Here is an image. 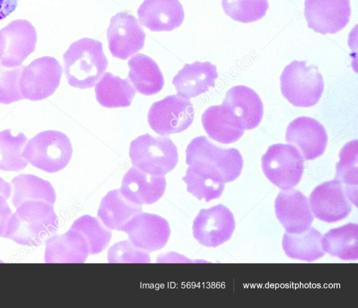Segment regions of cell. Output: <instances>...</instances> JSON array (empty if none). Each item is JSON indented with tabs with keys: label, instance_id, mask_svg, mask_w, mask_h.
Here are the masks:
<instances>
[{
	"label": "cell",
	"instance_id": "obj_27",
	"mask_svg": "<svg viewBox=\"0 0 358 308\" xmlns=\"http://www.w3.org/2000/svg\"><path fill=\"white\" fill-rule=\"evenodd\" d=\"M94 91L98 103L108 108L129 106L136 94L129 79H122L109 72L103 74Z\"/></svg>",
	"mask_w": 358,
	"mask_h": 308
},
{
	"label": "cell",
	"instance_id": "obj_18",
	"mask_svg": "<svg viewBox=\"0 0 358 308\" xmlns=\"http://www.w3.org/2000/svg\"><path fill=\"white\" fill-rule=\"evenodd\" d=\"M166 186L164 176L150 175L133 166L124 175L120 191L135 204L151 205L162 198Z\"/></svg>",
	"mask_w": 358,
	"mask_h": 308
},
{
	"label": "cell",
	"instance_id": "obj_10",
	"mask_svg": "<svg viewBox=\"0 0 358 308\" xmlns=\"http://www.w3.org/2000/svg\"><path fill=\"white\" fill-rule=\"evenodd\" d=\"M37 34L32 24L24 19L15 20L0 29V62L6 67L22 65L35 50Z\"/></svg>",
	"mask_w": 358,
	"mask_h": 308
},
{
	"label": "cell",
	"instance_id": "obj_35",
	"mask_svg": "<svg viewBox=\"0 0 358 308\" xmlns=\"http://www.w3.org/2000/svg\"><path fill=\"white\" fill-rule=\"evenodd\" d=\"M23 67H6L0 64V103L10 104L24 99L20 87Z\"/></svg>",
	"mask_w": 358,
	"mask_h": 308
},
{
	"label": "cell",
	"instance_id": "obj_34",
	"mask_svg": "<svg viewBox=\"0 0 358 308\" xmlns=\"http://www.w3.org/2000/svg\"><path fill=\"white\" fill-rule=\"evenodd\" d=\"M222 6L226 15L242 23L262 19L268 8L267 0H222Z\"/></svg>",
	"mask_w": 358,
	"mask_h": 308
},
{
	"label": "cell",
	"instance_id": "obj_16",
	"mask_svg": "<svg viewBox=\"0 0 358 308\" xmlns=\"http://www.w3.org/2000/svg\"><path fill=\"white\" fill-rule=\"evenodd\" d=\"M285 139L294 145L306 160L320 156L328 142L324 127L309 117H299L291 122L287 128Z\"/></svg>",
	"mask_w": 358,
	"mask_h": 308
},
{
	"label": "cell",
	"instance_id": "obj_11",
	"mask_svg": "<svg viewBox=\"0 0 358 308\" xmlns=\"http://www.w3.org/2000/svg\"><path fill=\"white\" fill-rule=\"evenodd\" d=\"M235 229L232 212L219 204L201 209L193 221L194 237L207 247H216L229 240Z\"/></svg>",
	"mask_w": 358,
	"mask_h": 308
},
{
	"label": "cell",
	"instance_id": "obj_15",
	"mask_svg": "<svg viewBox=\"0 0 358 308\" xmlns=\"http://www.w3.org/2000/svg\"><path fill=\"white\" fill-rule=\"evenodd\" d=\"M121 231L128 235L134 246L147 252L162 249L171 235L169 223L164 218L143 212L135 215Z\"/></svg>",
	"mask_w": 358,
	"mask_h": 308
},
{
	"label": "cell",
	"instance_id": "obj_23",
	"mask_svg": "<svg viewBox=\"0 0 358 308\" xmlns=\"http://www.w3.org/2000/svg\"><path fill=\"white\" fill-rule=\"evenodd\" d=\"M201 123L208 135L222 144L235 142L244 133L238 120L223 103L208 107L201 116Z\"/></svg>",
	"mask_w": 358,
	"mask_h": 308
},
{
	"label": "cell",
	"instance_id": "obj_9",
	"mask_svg": "<svg viewBox=\"0 0 358 308\" xmlns=\"http://www.w3.org/2000/svg\"><path fill=\"white\" fill-rule=\"evenodd\" d=\"M62 74V66L55 57L34 59L21 73L20 87L24 98L36 101L50 96L59 87Z\"/></svg>",
	"mask_w": 358,
	"mask_h": 308
},
{
	"label": "cell",
	"instance_id": "obj_21",
	"mask_svg": "<svg viewBox=\"0 0 358 308\" xmlns=\"http://www.w3.org/2000/svg\"><path fill=\"white\" fill-rule=\"evenodd\" d=\"M240 122L243 130L257 127L262 121L264 106L259 96L244 85L231 87L222 103Z\"/></svg>",
	"mask_w": 358,
	"mask_h": 308
},
{
	"label": "cell",
	"instance_id": "obj_5",
	"mask_svg": "<svg viewBox=\"0 0 358 308\" xmlns=\"http://www.w3.org/2000/svg\"><path fill=\"white\" fill-rule=\"evenodd\" d=\"M129 154L134 167L153 175H165L178 161L177 147L169 137H154L149 133L132 140Z\"/></svg>",
	"mask_w": 358,
	"mask_h": 308
},
{
	"label": "cell",
	"instance_id": "obj_28",
	"mask_svg": "<svg viewBox=\"0 0 358 308\" xmlns=\"http://www.w3.org/2000/svg\"><path fill=\"white\" fill-rule=\"evenodd\" d=\"M322 235L314 228L298 234H284L282 241L285 254L292 258L313 262L322 257Z\"/></svg>",
	"mask_w": 358,
	"mask_h": 308
},
{
	"label": "cell",
	"instance_id": "obj_26",
	"mask_svg": "<svg viewBox=\"0 0 358 308\" xmlns=\"http://www.w3.org/2000/svg\"><path fill=\"white\" fill-rule=\"evenodd\" d=\"M12 203L17 207L27 201H42L54 205L55 191L50 182L31 174H20L10 182Z\"/></svg>",
	"mask_w": 358,
	"mask_h": 308
},
{
	"label": "cell",
	"instance_id": "obj_20",
	"mask_svg": "<svg viewBox=\"0 0 358 308\" xmlns=\"http://www.w3.org/2000/svg\"><path fill=\"white\" fill-rule=\"evenodd\" d=\"M217 78L216 66L209 61H196L185 64L175 75L172 83L179 96L189 99L213 87Z\"/></svg>",
	"mask_w": 358,
	"mask_h": 308
},
{
	"label": "cell",
	"instance_id": "obj_3",
	"mask_svg": "<svg viewBox=\"0 0 358 308\" xmlns=\"http://www.w3.org/2000/svg\"><path fill=\"white\" fill-rule=\"evenodd\" d=\"M283 96L293 105L308 108L320 101L324 91V80L318 68L306 61H293L280 75Z\"/></svg>",
	"mask_w": 358,
	"mask_h": 308
},
{
	"label": "cell",
	"instance_id": "obj_24",
	"mask_svg": "<svg viewBox=\"0 0 358 308\" xmlns=\"http://www.w3.org/2000/svg\"><path fill=\"white\" fill-rule=\"evenodd\" d=\"M141 212V205L129 200L120 189H114L102 198L97 215L106 227L121 231L135 215Z\"/></svg>",
	"mask_w": 358,
	"mask_h": 308
},
{
	"label": "cell",
	"instance_id": "obj_33",
	"mask_svg": "<svg viewBox=\"0 0 358 308\" xmlns=\"http://www.w3.org/2000/svg\"><path fill=\"white\" fill-rule=\"evenodd\" d=\"M71 228L80 232L86 240L90 254L101 252L108 245L112 232L102 221L90 215H83L72 223Z\"/></svg>",
	"mask_w": 358,
	"mask_h": 308
},
{
	"label": "cell",
	"instance_id": "obj_8",
	"mask_svg": "<svg viewBox=\"0 0 358 308\" xmlns=\"http://www.w3.org/2000/svg\"><path fill=\"white\" fill-rule=\"evenodd\" d=\"M194 109L189 99L169 95L152 104L148 115L150 128L160 135L180 133L193 122Z\"/></svg>",
	"mask_w": 358,
	"mask_h": 308
},
{
	"label": "cell",
	"instance_id": "obj_17",
	"mask_svg": "<svg viewBox=\"0 0 358 308\" xmlns=\"http://www.w3.org/2000/svg\"><path fill=\"white\" fill-rule=\"evenodd\" d=\"M275 212L278 221L290 234L306 231L314 219L308 198L300 191L292 189L278 194Z\"/></svg>",
	"mask_w": 358,
	"mask_h": 308
},
{
	"label": "cell",
	"instance_id": "obj_29",
	"mask_svg": "<svg viewBox=\"0 0 358 308\" xmlns=\"http://www.w3.org/2000/svg\"><path fill=\"white\" fill-rule=\"evenodd\" d=\"M324 252L343 261L358 258V225L349 223L327 232L322 238Z\"/></svg>",
	"mask_w": 358,
	"mask_h": 308
},
{
	"label": "cell",
	"instance_id": "obj_4",
	"mask_svg": "<svg viewBox=\"0 0 358 308\" xmlns=\"http://www.w3.org/2000/svg\"><path fill=\"white\" fill-rule=\"evenodd\" d=\"M73 154L67 135L59 131H41L26 143L22 156L34 167L49 173L59 172L69 163Z\"/></svg>",
	"mask_w": 358,
	"mask_h": 308
},
{
	"label": "cell",
	"instance_id": "obj_12",
	"mask_svg": "<svg viewBox=\"0 0 358 308\" xmlns=\"http://www.w3.org/2000/svg\"><path fill=\"white\" fill-rule=\"evenodd\" d=\"M309 205L314 216L327 223L339 221L352 211L348 193L336 179L317 186L310 194Z\"/></svg>",
	"mask_w": 358,
	"mask_h": 308
},
{
	"label": "cell",
	"instance_id": "obj_1",
	"mask_svg": "<svg viewBox=\"0 0 358 308\" xmlns=\"http://www.w3.org/2000/svg\"><path fill=\"white\" fill-rule=\"evenodd\" d=\"M53 205L42 201H27L12 214L3 237L23 246H38L58 228Z\"/></svg>",
	"mask_w": 358,
	"mask_h": 308
},
{
	"label": "cell",
	"instance_id": "obj_32",
	"mask_svg": "<svg viewBox=\"0 0 358 308\" xmlns=\"http://www.w3.org/2000/svg\"><path fill=\"white\" fill-rule=\"evenodd\" d=\"M27 140L22 132L13 135L10 129L0 131V170L17 172L26 168L28 162L22 151Z\"/></svg>",
	"mask_w": 358,
	"mask_h": 308
},
{
	"label": "cell",
	"instance_id": "obj_7",
	"mask_svg": "<svg viewBox=\"0 0 358 308\" xmlns=\"http://www.w3.org/2000/svg\"><path fill=\"white\" fill-rule=\"evenodd\" d=\"M262 168L272 184L288 190L296 186L302 177L303 158L292 145L274 144L262 156Z\"/></svg>",
	"mask_w": 358,
	"mask_h": 308
},
{
	"label": "cell",
	"instance_id": "obj_37",
	"mask_svg": "<svg viewBox=\"0 0 358 308\" xmlns=\"http://www.w3.org/2000/svg\"><path fill=\"white\" fill-rule=\"evenodd\" d=\"M6 200L7 199L0 194V237H3L9 219L13 214Z\"/></svg>",
	"mask_w": 358,
	"mask_h": 308
},
{
	"label": "cell",
	"instance_id": "obj_25",
	"mask_svg": "<svg viewBox=\"0 0 358 308\" xmlns=\"http://www.w3.org/2000/svg\"><path fill=\"white\" fill-rule=\"evenodd\" d=\"M128 66V79L138 93L151 96L162 89L163 74L151 57L138 53L129 60Z\"/></svg>",
	"mask_w": 358,
	"mask_h": 308
},
{
	"label": "cell",
	"instance_id": "obj_13",
	"mask_svg": "<svg viewBox=\"0 0 358 308\" xmlns=\"http://www.w3.org/2000/svg\"><path fill=\"white\" fill-rule=\"evenodd\" d=\"M107 39L111 54L124 60L143 47L145 34L133 15L121 11L111 17Z\"/></svg>",
	"mask_w": 358,
	"mask_h": 308
},
{
	"label": "cell",
	"instance_id": "obj_19",
	"mask_svg": "<svg viewBox=\"0 0 358 308\" xmlns=\"http://www.w3.org/2000/svg\"><path fill=\"white\" fill-rule=\"evenodd\" d=\"M140 23L152 31H170L185 18L179 0H144L137 10Z\"/></svg>",
	"mask_w": 358,
	"mask_h": 308
},
{
	"label": "cell",
	"instance_id": "obj_6",
	"mask_svg": "<svg viewBox=\"0 0 358 308\" xmlns=\"http://www.w3.org/2000/svg\"><path fill=\"white\" fill-rule=\"evenodd\" d=\"M185 153L188 166L197 163L211 169L220 173L226 183L238 178L243 169V160L237 149L217 147L205 136L192 139Z\"/></svg>",
	"mask_w": 358,
	"mask_h": 308
},
{
	"label": "cell",
	"instance_id": "obj_2",
	"mask_svg": "<svg viewBox=\"0 0 358 308\" xmlns=\"http://www.w3.org/2000/svg\"><path fill=\"white\" fill-rule=\"evenodd\" d=\"M64 70L69 85L91 88L108 66L101 42L83 38L71 44L63 55Z\"/></svg>",
	"mask_w": 358,
	"mask_h": 308
},
{
	"label": "cell",
	"instance_id": "obj_38",
	"mask_svg": "<svg viewBox=\"0 0 358 308\" xmlns=\"http://www.w3.org/2000/svg\"><path fill=\"white\" fill-rule=\"evenodd\" d=\"M18 0H0V20L12 13L17 6Z\"/></svg>",
	"mask_w": 358,
	"mask_h": 308
},
{
	"label": "cell",
	"instance_id": "obj_22",
	"mask_svg": "<svg viewBox=\"0 0 358 308\" xmlns=\"http://www.w3.org/2000/svg\"><path fill=\"white\" fill-rule=\"evenodd\" d=\"M90 254L88 244L78 230L70 228L64 234L55 235L45 242V263H84Z\"/></svg>",
	"mask_w": 358,
	"mask_h": 308
},
{
	"label": "cell",
	"instance_id": "obj_30",
	"mask_svg": "<svg viewBox=\"0 0 358 308\" xmlns=\"http://www.w3.org/2000/svg\"><path fill=\"white\" fill-rule=\"evenodd\" d=\"M182 180L187 191L199 200L206 202L218 198L222 195L225 182L219 175L196 165H190Z\"/></svg>",
	"mask_w": 358,
	"mask_h": 308
},
{
	"label": "cell",
	"instance_id": "obj_31",
	"mask_svg": "<svg viewBox=\"0 0 358 308\" xmlns=\"http://www.w3.org/2000/svg\"><path fill=\"white\" fill-rule=\"evenodd\" d=\"M357 140H353L345 144L341 149L336 164L335 179L339 181L345 187L349 198L356 207L357 206Z\"/></svg>",
	"mask_w": 358,
	"mask_h": 308
},
{
	"label": "cell",
	"instance_id": "obj_14",
	"mask_svg": "<svg viewBox=\"0 0 358 308\" xmlns=\"http://www.w3.org/2000/svg\"><path fill=\"white\" fill-rule=\"evenodd\" d=\"M350 0H306L304 16L309 28L322 34H336L349 22Z\"/></svg>",
	"mask_w": 358,
	"mask_h": 308
},
{
	"label": "cell",
	"instance_id": "obj_39",
	"mask_svg": "<svg viewBox=\"0 0 358 308\" xmlns=\"http://www.w3.org/2000/svg\"><path fill=\"white\" fill-rule=\"evenodd\" d=\"M11 186L10 184L0 177V194L4 196L7 200L10 196Z\"/></svg>",
	"mask_w": 358,
	"mask_h": 308
},
{
	"label": "cell",
	"instance_id": "obj_36",
	"mask_svg": "<svg viewBox=\"0 0 358 308\" xmlns=\"http://www.w3.org/2000/svg\"><path fill=\"white\" fill-rule=\"evenodd\" d=\"M109 263H150L148 252L134 246L131 241L122 240L112 245L108 251Z\"/></svg>",
	"mask_w": 358,
	"mask_h": 308
}]
</instances>
